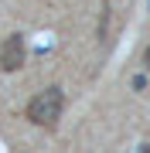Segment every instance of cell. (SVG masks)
Instances as JSON below:
<instances>
[{
	"label": "cell",
	"instance_id": "1",
	"mask_svg": "<svg viewBox=\"0 0 150 153\" xmlns=\"http://www.w3.org/2000/svg\"><path fill=\"white\" fill-rule=\"evenodd\" d=\"M61 109H65V95H61V88L51 85V88H41L28 102V119L34 126H41V129H51L61 119Z\"/></svg>",
	"mask_w": 150,
	"mask_h": 153
},
{
	"label": "cell",
	"instance_id": "3",
	"mask_svg": "<svg viewBox=\"0 0 150 153\" xmlns=\"http://www.w3.org/2000/svg\"><path fill=\"white\" fill-rule=\"evenodd\" d=\"M106 31H109V0H102V14H99V44H106Z\"/></svg>",
	"mask_w": 150,
	"mask_h": 153
},
{
	"label": "cell",
	"instance_id": "2",
	"mask_svg": "<svg viewBox=\"0 0 150 153\" xmlns=\"http://www.w3.org/2000/svg\"><path fill=\"white\" fill-rule=\"evenodd\" d=\"M24 61H28V44H24V34H10V38L0 44V68H4V71H21Z\"/></svg>",
	"mask_w": 150,
	"mask_h": 153
},
{
	"label": "cell",
	"instance_id": "4",
	"mask_svg": "<svg viewBox=\"0 0 150 153\" xmlns=\"http://www.w3.org/2000/svg\"><path fill=\"white\" fill-rule=\"evenodd\" d=\"M143 68H150V48L143 51Z\"/></svg>",
	"mask_w": 150,
	"mask_h": 153
}]
</instances>
